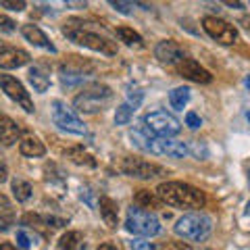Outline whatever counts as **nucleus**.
<instances>
[{"label": "nucleus", "mask_w": 250, "mask_h": 250, "mask_svg": "<svg viewBox=\"0 0 250 250\" xmlns=\"http://www.w3.org/2000/svg\"><path fill=\"white\" fill-rule=\"evenodd\" d=\"M163 200V205L175 208H202L207 205L205 192L186 182H163L154 190Z\"/></svg>", "instance_id": "obj_1"}, {"label": "nucleus", "mask_w": 250, "mask_h": 250, "mask_svg": "<svg viewBox=\"0 0 250 250\" xmlns=\"http://www.w3.org/2000/svg\"><path fill=\"white\" fill-rule=\"evenodd\" d=\"M62 34H65L69 40L83 46V48H90L94 52L106 54V57H115L117 54V44L98 31H92L85 27L83 19H69L65 25H62Z\"/></svg>", "instance_id": "obj_2"}, {"label": "nucleus", "mask_w": 250, "mask_h": 250, "mask_svg": "<svg viewBox=\"0 0 250 250\" xmlns=\"http://www.w3.org/2000/svg\"><path fill=\"white\" fill-rule=\"evenodd\" d=\"M131 142H134L140 150L159 154V156H171V159H184L190 152L186 142H177L173 138H161L154 134H148L146 129H131Z\"/></svg>", "instance_id": "obj_3"}, {"label": "nucleus", "mask_w": 250, "mask_h": 250, "mask_svg": "<svg viewBox=\"0 0 250 250\" xmlns=\"http://www.w3.org/2000/svg\"><path fill=\"white\" fill-rule=\"evenodd\" d=\"M210 231H213V219L207 213H200V210L186 213L175 223V233L190 242H205L210 236Z\"/></svg>", "instance_id": "obj_4"}, {"label": "nucleus", "mask_w": 250, "mask_h": 250, "mask_svg": "<svg viewBox=\"0 0 250 250\" xmlns=\"http://www.w3.org/2000/svg\"><path fill=\"white\" fill-rule=\"evenodd\" d=\"M113 100V90L104 83H92L88 88H83L73 100V106L80 113H88L94 115L98 111H104V108L111 104Z\"/></svg>", "instance_id": "obj_5"}, {"label": "nucleus", "mask_w": 250, "mask_h": 250, "mask_svg": "<svg viewBox=\"0 0 250 250\" xmlns=\"http://www.w3.org/2000/svg\"><path fill=\"white\" fill-rule=\"evenodd\" d=\"M125 229L140 238H152L161 231V221L150 210L131 207L127 208V217H125Z\"/></svg>", "instance_id": "obj_6"}, {"label": "nucleus", "mask_w": 250, "mask_h": 250, "mask_svg": "<svg viewBox=\"0 0 250 250\" xmlns=\"http://www.w3.org/2000/svg\"><path fill=\"white\" fill-rule=\"evenodd\" d=\"M119 171L123 175L134 177V179H154V177H161L167 173L163 167L154 165L150 161L138 159V156H125L119 163Z\"/></svg>", "instance_id": "obj_7"}, {"label": "nucleus", "mask_w": 250, "mask_h": 250, "mask_svg": "<svg viewBox=\"0 0 250 250\" xmlns=\"http://www.w3.org/2000/svg\"><path fill=\"white\" fill-rule=\"evenodd\" d=\"M146 129H150L154 136L161 138H173L182 131V123L167 111H152L144 117Z\"/></svg>", "instance_id": "obj_8"}, {"label": "nucleus", "mask_w": 250, "mask_h": 250, "mask_svg": "<svg viewBox=\"0 0 250 250\" xmlns=\"http://www.w3.org/2000/svg\"><path fill=\"white\" fill-rule=\"evenodd\" d=\"M52 121H54V125H57L59 129L69 131V134H75V136H83L85 134L83 121L65 103H61V100H54L52 103Z\"/></svg>", "instance_id": "obj_9"}, {"label": "nucleus", "mask_w": 250, "mask_h": 250, "mask_svg": "<svg viewBox=\"0 0 250 250\" xmlns=\"http://www.w3.org/2000/svg\"><path fill=\"white\" fill-rule=\"evenodd\" d=\"M202 27H205V31L215 42L223 44V46H231L238 42V29L233 27L231 23L219 19V17H213V15L202 19Z\"/></svg>", "instance_id": "obj_10"}, {"label": "nucleus", "mask_w": 250, "mask_h": 250, "mask_svg": "<svg viewBox=\"0 0 250 250\" xmlns=\"http://www.w3.org/2000/svg\"><path fill=\"white\" fill-rule=\"evenodd\" d=\"M0 90H2L11 100H15L17 104H21L25 113H34V111H36L34 103H31V98H29V94L25 92L23 83L17 80V77L0 73Z\"/></svg>", "instance_id": "obj_11"}, {"label": "nucleus", "mask_w": 250, "mask_h": 250, "mask_svg": "<svg viewBox=\"0 0 250 250\" xmlns=\"http://www.w3.org/2000/svg\"><path fill=\"white\" fill-rule=\"evenodd\" d=\"M177 73L182 77H186V80L194 82V83H210L213 82V75H210L198 61L188 59V57L177 62Z\"/></svg>", "instance_id": "obj_12"}, {"label": "nucleus", "mask_w": 250, "mask_h": 250, "mask_svg": "<svg viewBox=\"0 0 250 250\" xmlns=\"http://www.w3.org/2000/svg\"><path fill=\"white\" fill-rule=\"evenodd\" d=\"M154 57L163 65H177L182 59H186V52L175 40H163L154 46Z\"/></svg>", "instance_id": "obj_13"}, {"label": "nucleus", "mask_w": 250, "mask_h": 250, "mask_svg": "<svg viewBox=\"0 0 250 250\" xmlns=\"http://www.w3.org/2000/svg\"><path fill=\"white\" fill-rule=\"evenodd\" d=\"M31 61L29 52L15 46H0V69H19Z\"/></svg>", "instance_id": "obj_14"}, {"label": "nucleus", "mask_w": 250, "mask_h": 250, "mask_svg": "<svg viewBox=\"0 0 250 250\" xmlns=\"http://www.w3.org/2000/svg\"><path fill=\"white\" fill-rule=\"evenodd\" d=\"M21 34H23V38L29 42V44H34V46H38V48H44V50H50V52H57V48H54V44L48 40V36L44 34V31L38 27V25H23L21 27Z\"/></svg>", "instance_id": "obj_15"}, {"label": "nucleus", "mask_w": 250, "mask_h": 250, "mask_svg": "<svg viewBox=\"0 0 250 250\" xmlns=\"http://www.w3.org/2000/svg\"><path fill=\"white\" fill-rule=\"evenodd\" d=\"M23 225H31V228H46V229H59L62 228L67 221L61 217H50V215H34V213H27L23 215L21 219Z\"/></svg>", "instance_id": "obj_16"}, {"label": "nucleus", "mask_w": 250, "mask_h": 250, "mask_svg": "<svg viewBox=\"0 0 250 250\" xmlns=\"http://www.w3.org/2000/svg\"><path fill=\"white\" fill-rule=\"evenodd\" d=\"M19 127L11 117H6L4 113H0V144L2 146H13L19 140Z\"/></svg>", "instance_id": "obj_17"}, {"label": "nucleus", "mask_w": 250, "mask_h": 250, "mask_svg": "<svg viewBox=\"0 0 250 250\" xmlns=\"http://www.w3.org/2000/svg\"><path fill=\"white\" fill-rule=\"evenodd\" d=\"M19 152L23 156H29V159H36V156H44L46 154V146L34 136H27L19 142Z\"/></svg>", "instance_id": "obj_18"}, {"label": "nucleus", "mask_w": 250, "mask_h": 250, "mask_svg": "<svg viewBox=\"0 0 250 250\" xmlns=\"http://www.w3.org/2000/svg\"><path fill=\"white\" fill-rule=\"evenodd\" d=\"M100 215L106 221L108 228H117V219H119V208H117V202L108 196L100 198Z\"/></svg>", "instance_id": "obj_19"}, {"label": "nucleus", "mask_w": 250, "mask_h": 250, "mask_svg": "<svg viewBox=\"0 0 250 250\" xmlns=\"http://www.w3.org/2000/svg\"><path fill=\"white\" fill-rule=\"evenodd\" d=\"M59 250H85V240L82 231H67L59 240Z\"/></svg>", "instance_id": "obj_20"}, {"label": "nucleus", "mask_w": 250, "mask_h": 250, "mask_svg": "<svg viewBox=\"0 0 250 250\" xmlns=\"http://www.w3.org/2000/svg\"><path fill=\"white\" fill-rule=\"evenodd\" d=\"M134 202H136V207H140V208H161V205H163L159 194L150 192V190H136Z\"/></svg>", "instance_id": "obj_21"}, {"label": "nucleus", "mask_w": 250, "mask_h": 250, "mask_svg": "<svg viewBox=\"0 0 250 250\" xmlns=\"http://www.w3.org/2000/svg\"><path fill=\"white\" fill-rule=\"evenodd\" d=\"M27 75H29V83L34 85L36 92H46L50 88V77L46 71H42L40 67H31Z\"/></svg>", "instance_id": "obj_22"}, {"label": "nucleus", "mask_w": 250, "mask_h": 250, "mask_svg": "<svg viewBox=\"0 0 250 250\" xmlns=\"http://www.w3.org/2000/svg\"><path fill=\"white\" fill-rule=\"evenodd\" d=\"M65 156L69 161H73L75 165H83V167H96V159H94L92 154H88L83 150V148H69V150L65 152Z\"/></svg>", "instance_id": "obj_23"}, {"label": "nucleus", "mask_w": 250, "mask_h": 250, "mask_svg": "<svg viewBox=\"0 0 250 250\" xmlns=\"http://www.w3.org/2000/svg\"><path fill=\"white\" fill-rule=\"evenodd\" d=\"M188 100H190V88H186V85H179V88H173L169 92V103L175 111H184Z\"/></svg>", "instance_id": "obj_24"}, {"label": "nucleus", "mask_w": 250, "mask_h": 250, "mask_svg": "<svg viewBox=\"0 0 250 250\" xmlns=\"http://www.w3.org/2000/svg\"><path fill=\"white\" fill-rule=\"evenodd\" d=\"M15 240H17V246L21 250H29V248H34V246L40 244V236H38L36 231L25 229V228L17 229V236H15Z\"/></svg>", "instance_id": "obj_25"}, {"label": "nucleus", "mask_w": 250, "mask_h": 250, "mask_svg": "<svg viewBox=\"0 0 250 250\" xmlns=\"http://www.w3.org/2000/svg\"><path fill=\"white\" fill-rule=\"evenodd\" d=\"M117 36H119V40L125 42L127 46H136V48H144V40L142 36L138 34V31H134L131 27H117Z\"/></svg>", "instance_id": "obj_26"}, {"label": "nucleus", "mask_w": 250, "mask_h": 250, "mask_svg": "<svg viewBox=\"0 0 250 250\" xmlns=\"http://www.w3.org/2000/svg\"><path fill=\"white\" fill-rule=\"evenodd\" d=\"M13 194L19 202H27L31 198V194H34V188L25 179H13Z\"/></svg>", "instance_id": "obj_27"}, {"label": "nucleus", "mask_w": 250, "mask_h": 250, "mask_svg": "<svg viewBox=\"0 0 250 250\" xmlns=\"http://www.w3.org/2000/svg\"><path fill=\"white\" fill-rule=\"evenodd\" d=\"M83 71L80 69H71V67H62L61 69V82L62 85H67V88H71V85H77L83 82Z\"/></svg>", "instance_id": "obj_28"}, {"label": "nucleus", "mask_w": 250, "mask_h": 250, "mask_svg": "<svg viewBox=\"0 0 250 250\" xmlns=\"http://www.w3.org/2000/svg\"><path fill=\"white\" fill-rule=\"evenodd\" d=\"M134 111L136 108H131L127 103H123L117 106V111H115V125H125V123H129V119L134 117Z\"/></svg>", "instance_id": "obj_29"}, {"label": "nucleus", "mask_w": 250, "mask_h": 250, "mask_svg": "<svg viewBox=\"0 0 250 250\" xmlns=\"http://www.w3.org/2000/svg\"><path fill=\"white\" fill-rule=\"evenodd\" d=\"M13 223H15V213H13L11 207L0 210V231H6Z\"/></svg>", "instance_id": "obj_30"}, {"label": "nucleus", "mask_w": 250, "mask_h": 250, "mask_svg": "<svg viewBox=\"0 0 250 250\" xmlns=\"http://www.w3.org/2000/svg\"><path fill=\"white\" fill-rule=\"evenodd\" d=\"M154 250H192L190 244H186V242H161V244H154Z\"/></svg>", "instance_id": "obj_31"}, {"label": "nucleus", "mask_w": 250, "mask_h": 250, "mask_svg": "<svg viewBox=\"0 0 250 250\" xmlns=\"http://www.w3.org/2000/svg\"><path fill=\"white\" fill-rule=\"evenodd\" d=\"M142 98H144V92L142 90H129V94H127V104L131 108H138L140 103H142Z\"/></svg>", "instance_id": "obj_32"}, {"label": "nucleus", "mask_w": 250, "mask_h": 250, "mask_svg": "<svg viewBox=\"0 0 250 250\" xmlns=\"http://www.w3.org/2000/svg\"><path fill=\"white\" fill-rule=\"evenodd\" d=\"M15 25H17V23H15L13 19L4 17V15H0V31H4V34H13Z\"/></svg>", "instance_id": "obj_33"}, {"label": "nucleus", "mask_w": 250, "mask_h": 250, "mask_svg": "<svg viewBox=\"0 0 250 250\" xmlns=\"http://www.w3.org/2000/svg\"><path fill=\"white\" fill-rule=\"evenodd\" d=\"M0 6H4V9H11V11H23L25 9V2H23V0H2V2H0Z\"/></svg>", "instance_id": "obj_34"}, {"label": "nucleus", "mask_w": 250, "mask_h": 250, "mask_svg": "<svg viewBox=\"0 0 250 250\" xmlns=\"http://www.w3.org/2000/svg\"><path fill=\"white\" fill-rule=\"evenodd\" d=\"M111 6H115V9L119 13H123V15H129L136 4L134 2H119V0H111Z\"/></svg>", "instance_id": "obj_35"}, {"label": "nucleus", "mask_w": 250, "mask_h": 250, "mask_svg": "<svg viewBox=\"0 0 250 250\" xmlns=\"http://www.w3.org/2000/svg\"><path fill=\"white\" fill-rule=\"evenodd\" d=\"M131 248H134V250H154V242H148V240H134V242H131V244H129Z\"/></svg>", "instance_id": "obj_36"}, {"label": "nucleus", "mask_w": 250, "mask_h": 250, "mask_svg": "<svg viewBox=\"0 0 250 250\" xmlns=\"http://www.w3.org/2000/svg\"><path fill=\"white\" fill-rule=\"evenodd\" d=\"M186 125H190L192 129H198L200 125H202V119H200L196 113H192V111H190V113L186 115Z\"/></svg>", "instance_id": "obj_37"}, {"label": "nucleus", "mask_w": 250, "mask_h": 250, "mask_svg": "<svg viewBox=\"0 0 250 250\" xmlns=\"http://www.w3.org/2000/svg\"><path fill=\"white\" fill-rule=\"evenodd\" d=\"M6 177H9V169H6L4 161L0 159V184H2V182H6Z\"/></svg>", "instance_id": "obj_38"}, {"label": "nucleus", "mask_w": 250, "mask_h": 250, "mask_svg": "<svg viewBox=\"0 0 250 250\" xmlns=\"http://www.w3.org/2000/svg\"><path fill=\"white\" fill-rule=\"evenodd\" d=\"M11 207V202H9V198L4 196V194H0V210L2 208H9Z\"/></svg>", "instance_id": "obj_39"}, {"label": "nucleus", "mask_w": 250, "mask_h": 250, "mask_svg": "<svg viewBox=\"0 0 250 250\" xmlns=\"http://www.w3.org/2000/svg\"><path fill=\"white\" fill-rule=\"evenodd\" d=\"M96 250H117V246L113 244V242H104V244H100Z\"/></svg>", "instance_id": "obj_40"}, {"label": "nucleus", "mask_w": 250, "mask_h": 250, "mask_svg": "<svg viewBox=\"0 0 250 250\" xmlns=\"http://www.w3.org/2000/svg\"><path fill=\"white\" fill-rule=\"evenodd\" d=\"M0 250H21V248H15L9 242H4V244H0Z\"/></svg>", "instance_id": "obj_41"}, {"label": "nucleus", "mask_w": 250, "mask_h": 250, "mask_svg": "<svg viewBox=\"0 0 250 250\" xmlns=\"http://www.w3.org/2000/svg\"><path fill=\"white\" fill-rule=\"evenodd\" d=\"M225 4H228V6H233V9H242V6H244L242 2H225Z\"/></svg>", "instance_id": "obj_42"}, {"label": "nucleus", "mask_w": 250, "mask_h": 250, "mask_svg": "<svg viewBox=\"0 0 250 250\" xmlns=\"http://www.w3.org/2000/svg\"><path fill=\"white\" fill-rule=\"evenodd\" d=\"M244 85H246V88L250 90V75H248V77H246V80H244Z\"/></svg>", "instance_id": "obj_43"}, {"label": "nucleus", "mask_w": 250, "mask_h": 250, "mask_svg": "<svg viewBox=\"0 0 250 250\" xmlns=\"http://www.w3.org/2000/svg\"><path fill=\"white\" fill-rule=\"evenodd\" d=\"M246 119H248V123H250V111H248V115H246Z\"/></svg>", "instance_id": "obj_44"}, {"label": "nucleus", "mask_w": 250, "mask_h": 250, "mask_svg": "<svg viewBox=\"0 0 250 250\" xmlns=\"http://www.w3.org/2000/svg\"><path fill=\"white\" fill-rule=\"evenodd\" d=\"M248 208H250V202H248Z\"/></svg>", "instance_id": "obj_45"}]
</instances>
